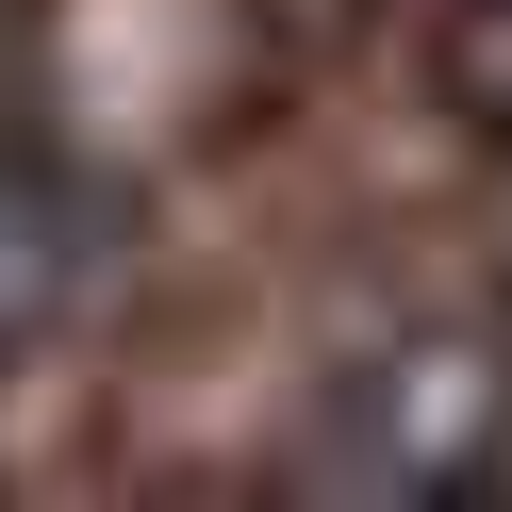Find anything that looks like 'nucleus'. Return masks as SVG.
I'll list each match as a JSON object with an SVG mask.
<instances>
[{
  "mask_svg": "<svg viewBox=\"0 0 512 512\" xmlns=\"http://www.w3.org/2000/svg\"><path fill=\"white\" fill-rule=\"evenodd\" d=\"M50 281H67V199H50V166L0 149V314H50Z\"/></svg>",
  "mask_w": 512,
  "mask_h": 512,
  "instance_id": "f257e3e1",
  "label": "nucleus"
}]
</instances>
